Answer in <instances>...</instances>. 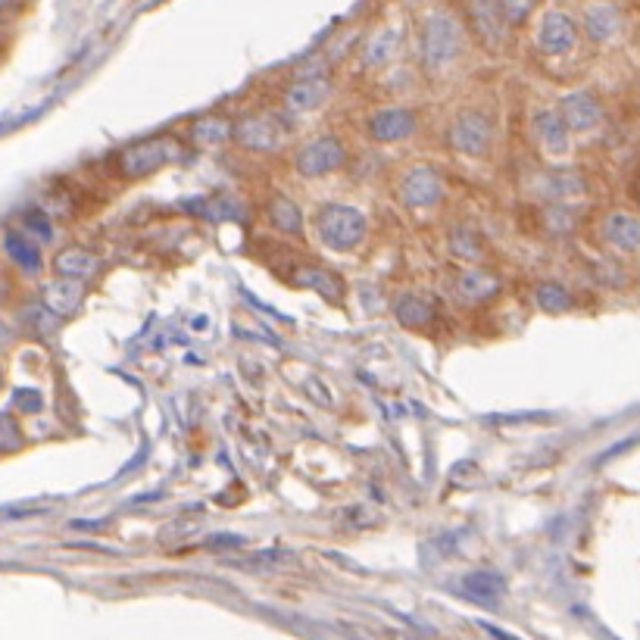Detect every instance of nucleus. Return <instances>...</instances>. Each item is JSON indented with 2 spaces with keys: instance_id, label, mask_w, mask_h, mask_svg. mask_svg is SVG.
I'll list each match as a JSON object with an SVG mask.
<instances>
[{
  "instance_id": "1a4fd4ad",
  "label": "nucleus",
  "mask_w": 640,
  "mask_h": 640,
  "mask_svg": "<svg viewBox=\"0 0 640 640\" xmlns=\"http://www.w3.org/2000/svg\"><path fill=\"white\" fill-rule=\"evenodd\" d=\"M416 128H419V116L406 107H388V110H381L369 119V135L378 144L406 141V138L416 135Z\"/></svg>"
},
{
  "instance_id": "c85d7f7f",
  "label": "nucleus",
  "mask_w": 640,
  "mask_h": 640,
  "mask_svg": "<svg viewBox=\"0 0 640 640\" xmlns=\"http://www.w3.org/2000/svg\"><path fill=\"white\" fill-rule=\"evenodd\" d=\"M537 4H541V0H500V16L509 25H519V22H525L534 13Z\"/></svg>"
},
{
  "instance_id": "393cba45",
  "label": "nucleus",
  "mask_w": 640,
  "mask_h": 640,
  "mask_svg": "<svg viewBox=\"0 0 640 640\" xmlns=\"http://www.w3.org/2000/svg\"><path fill=\"white\" fill-rule=\"evenodd\" d=\"M450 253L453 256H459V260H481V253H484V247H481V241H478V235L472 232V228H453L450 232Z\"/></svg>"
},
{
  "instance_id": "f8f14e48",
  "label": "nucleus",
  "mask_w": 640,
  "mask_h": 640,
  "mask_svg": "<svg viewBox=\"0 0 640 640\" xmlns=\"http://www.w3.org/2000/svg\"><path fill=\"white\" fill-rule=\"evenodd\" d=\"M328 94H331V82L325 79V75H306V79L294 82L285 91V107L294 113H310V110H319L325 104Z\"/></svg>"
},
{
  "instance_id": "2eb2a0df",
  "label": "nucleus",
  "mask_w": 640,
  "mask_h": 640,
  "mask_svg": "<svg viewBox=\"0 0 640 640\" xmlns=\"http://www.w3.org/2000/svg\"><path fill=\"white\" fill-rule=\"evenodd\" d=\"M54 269L60 278H72V281H79V278H91L97 275L100 269V260L85 250V247H63L57 256H54Z\"/></svg>"
},
{
  "instance_id": "6ab92c4d",
  "label": "nucleus",
  "mask_w": 640,
  "mask_h": 640,
  "mask_svg": "<svg viewBox=\"0 0 640 640\" xmlns=\"http://www.w3.org/2000/svg\"><path fill=\"white\" fill-rule=\"evenodd\" d=\"M497 288H500V281L491 272L463 269L456 275V294H459V300H466V303H478L484 297H491Z\"/></svg>"
},
{
  "instance_id": "a878e982",
  "label": "nucleus",
  "mask_w": 640,
  "mask_h": 640,
  "mask_svg": "<svg viewBox=\"0 0 640 640\" xmlns=\"http://www.w3.org/2000/svg\"><path fill=\"white\" fill-rule=\"evenodd\" d=\"M544 194H553V197H578L584 194V178L575 175V172H553L544 178Z\"/></svg>"
},
{
  "instance_id": "aec40b11",
  "label": "nucleus",
  "mask_w": 640,
  "mask_h": 640,
  "mask_svg": "<svg viewBox=\"0 0 640 640\" xmlns=\"http://www.w3.org/2000/svg\"><path fill=\"white\" fill-rule=\"evenodd\" d=\"M397 44H400V35H397V29H378L369 41H366V47H363V66L366 69H381V66H388L391 63V57L397 54Z\"/></svg>"
},
{
  "instance_id": "cd10ccee",
  "label": "nucleus",
  "mask_w": 640,
  "mask_h": 640,
  "mask_svg": "<svg viewBox=\"0 0 640 640\" xmlns=\"http://www.w3.org/2000/svg\"><path fill=\"white\" fill-rule=\"evenodd\" d=\"M22 447V428L10 413H0V453H13Z\"/></svg>"
},
{
  "instance_id": "dca6fc26",
  "label": "nucleus",
  "mask_w": 640,
  "mask_h": 640,
  "mask_svg": "<svg viewBox=\"0 0 640 640\" xmlns=\"http://www.w3.org/2000/svg\"><path fill=\"white\" fill-rule=\"evenodd\" d=\"M584 29L591 41H612L622 32V13L609 4H597V7H587L584 13Z\"/></svg>"
},
{
  "instance_id": "f03ea898",
  "label": "nucleus",
  "mask_w": 640,
  "mask_h": 640,
  "mask_svg": "<svg viewBox=\"0 0 640 640\" xmlns=\"http://www.w3.org/2000/svg\"><path fill=\"white\" fill-rule=\"evenodd\" d=\"M463 50V25L450 13H431L422 25V63L428 69L450 66Z\"/></svg>"
},
{
  "instance_id": "bb28decb",
  "label": "nucleus",
  "mask_w": 640,
  "mask_h": 640,
  "mask_svg": "<svg viewBox=\"0 0 640 640\" xmlns=\"http://www.w3.org/2000/svg\"><path fill=\"white\" fill-rule=\"evenodd\" d=\"M297 281H303L306 288H319L325 297H335V294H338V278L328 275V272H322V269H303V272L297 275Z\"/></svg>"
},
{
  "instance_id": "423d86ee",
  "label": "nucleus",
  "mask_w": 640,
  "mask_h": 640,
  "mask_svg": "<svg viewBox=\"0 0 640 640\" xmlns=\"http://www.w3.org/2000/svg\"><path fill=\"white\" fill-rule=\"evenodd\" d=\"M400 200L409 210H428L444 200V178L431 166H413L400 178Z\"/></svg>"
},
{
  "instance_id": "2f4dec72",
  "label": "nucleus",
  "mask_w": 640,
  "mask_h": 640,
  "mask_svg": "<svg viewBox=\"0 0 640 640\" xmlns=\"http://www.w3.org/2000/svg\"><path fill=\"white\" fill-rule=\"evenodd\" d=\"M13 338H16V331H13L4 319H0V350L10 347V344H13Z\"/></svg>"
},
{
  "instance_id": "9d476101",
  "label": "nucleus",
  "mask_w": 640,
  "mask_h": 640,
  "mask_svg": "<svg viewBox=\"0 0 640 640\" xmlns=\"http://www.w3.org/2000/svg\"><path fill=\"white\" fill-rule=\"evenodd\" d=\"M575 41H578V25L566 13H547L541 29H537V47L550 57L569 54V50L575 47Z\"/></svg>"
},
{
  "instance_id": "473e14b6",
  "label": "nucleus",
  "mask_w": 640,
  "mask_h": 640,
  "mask_svg": "<svg viewBox=\"0 0 640 640\" xmlns=\"http://www.w3.org/2000/svg\"><path fill=\"white\" fill-rule=\"evenodd\" d=\"M0 384H4V369H0Z\"/></svg>"
},
{
  "instance_id": "5701e85b",
  "label": "nucleus",
  "mask_w": 640,
  "mask_h": 640,
  "mask_svg": "<svg viewBox=\"0 0 640 640\" xmlns=\"http://www.w3.org/2000/svg\"><path fill=\"white\" fill-rule=\"evenodd\" d=\"M191 135H194V141H197V144L213 147V144H222V141L232 138V125H228L222 116H203V119H197V122H194Z\"/></svg>"
},
{
  "instance_id": "412c9836",
  "label": "nucleus",
  "mask_w": 640,
  "mask_h": 640,
  "mask_svg": "<svg viewBox=\"0 0 640 640\" xmlns=\"http://www.w3.org/2000/svg\"><path fill=\"white\" fill-rule=\"evenodd\" d=\"M269 222L281 235H303V213L291 197H275L269 203Z\"/></svg>"
},
{
  "instance_id": "f3484780",
  "label": "nucleus",
  "mask_w": 640,
  "mask_h": 640,
  "mask_svg": "<svg viewBox=\"0 0 640 640\" xmlns=\"http://www.w3.org/2000/svg\"><path fill=\"white\" fill-rule=\"evenodd\" d=\"M534 135H537V141H541V147L550 150V153H566L569 150V128L562 125L556 110L534 113Z\"/></svg>"
},
{
  "instance_id": "6e6552de",
  "label": "nucleus",
  "mask_w": 640,
  "mask_h": 640,
  "mask_svg": "<svg viewBox=\"0 0 640 640\" xmlns=\"http://www.w3.org/2000/svg\"><path fill=\"white\" fill-rule=\"evenodd\" d=\"M556 113H559L562 125L569 128V135L572 132H591V128L600 125V119H603V107L591 91H575L569 97H562Z\"/></svg>"
},
{
  "instance_id": "c756f323",
  "label": "nucleus",
  "mask_w": 640,
  "mask_h": 640,
  "mask_svg": "<svg viewBox=\"0 0 640 640\" xmlns=\"http://www.w3.org/2000/svg\"><path fill=\"white\" fill-rule=\"evenodd\" d=\"M22 225H25L22 232L29 235L32 241H35V238H41V241H50V238H54V228H50V222H47V216H44L41 210H29V213H25Z\"/></svg>"
},
{
  "instance_id": "9b49d317",
  "label": "nucleus",
  "mask_w": 640,
  "mask_h": 640,
  "mask_svg": "<svg viewBox=\"0 0 640 640\" xmlns=\"http://www.w3.org/2000/svg\"><path fill=\"white\" fill-rule=\"evenodd\" d=\"M600 232H603V241L612 250H619L625 256H634L637 247H640V222H637V216H631L625 210L609 213L603 219V225H600Z\"/></svg>"
},
{
  "instance_id": "b1692460",
  "label": "nucleus",
  "mask_w": 640,
  "mask_h": 640,
  "mask_svg": "<svg viewBox=\"0 0 640 640\" xmlns=\"http://www.w3.org/2000/svg\"><path fill=\"white\" fill-rule=\"evenodd\" d=\"M534 303L547 313H566L572 306V294L562 288L559 281H544V285H537L534 291Z\"/></svg>"
},
{
  "instance_id": "4468645a",
  "label": "nucleus",
  "mask_w": 640,
  "mask_h": 640,
  "mask_svg": "<svg viewBox=\"0 0 640 640\" xmlns=\"http://www.w3.org/2000/svg\"><path fill=\"white\" fill-rule=\"evenodd\" d=\"M82 297H85V288L79 285V281L60 278V281H54V285L44 288V310L54 313L57 319L60 316H72L75 310H79Z\"/></svg>"
},
{
  "instance_id": "7c9ffc66",
  "label": "nucleus",
  "mask_w": 640,
  "mask_h": 640,
  "mask_svg": "<svg viewBox=\"0 0 640 640\" xmlns=\"http://www.w3.org/2000/svg\"><path fill=\"white\" fill-rule=\"evenodd\" d=\"M13 403L22 409V413H38L44 400H41V394H38V391H25V388H22V391H16V394H13Z\"/></svg>"
},
{
  "instance_id": "f257e3e1",
  "label": "nucleus",
  "mask_w": 640,
  "mask_h": 640,
  "mask_svg": "<svg viewBox=\"0 0 640 640\" xmlns=\"http://www.w3.org/2000/svg\"><path fill=\"white\" fill-rule=\"evenodd\" d=\"M316 235L328 250L347 253L366 238V216L347 203H328L316 213Z\"/></svg>"
},
{
  "instance_id": "20e7f679",
  "label": "nucleus",
  "mask_w": 640,
  "mask_h": 640,
  "mask_svg": "<svg viewBox=\"0 0 640 640\" xmlns=\"http://www.w3.org/2000/svg\"><path fill=\"white\" fill-rule=\"evenodd\" d=\"M494 141V122L484 113H463L456 116L447 128V144L456 153H466V157H484L491 150Z\"/></svg>"
},
{
  "instance_id": "7ed1b4c3",
  "label": "nucleus",
  "mask_w": 640,
  "mask_h": 640,
  "mask_svg": "<svg viewBox=\"0 0 640 640\" xmlns=\"http://www.w3.org/2000/svg\"><path fill=\"white\" fill-rule=\"evenodd\" d=\"M175 157H178V144L172 138H163V135L147 138L119 153V172L125 178H144L150 172L163 169L166 163H172Z\"/></svg>"
},
{
  "instance_id": "39448f33",
  "label": "nucleus",
  "mask_w": 640,
  "mask_h": 640,
  "mask_svg": "<svg viewBox=\"0 0 640 640\" xmlns=\"http://www.w3.org/2000/svg\"><path fill=\"white\" fill-rule=\"evenodd\" d=\"M347 160V150L338 138L331 135H322V138H313L306 141L297 153H294V169L303 175V178H322L328 172L341 169Z\"/></svg>"
},
{
  "instance_id": "ddd939ff",
  "label": "nucleus",
  "mask_w": 640,
  "mask_h": 640,
  "mask_svg": "<svg viewBox=\"0 0 640 640\" xmlns=\"http://www.w3.org/2000/svg\"><path fill=\"white\" fill-rule=\"evenodd\" d=\"M463 594L481 606H497L506 594V581H503V575H497L491 569H478L463 578Z\"/></svg>"
},
{
  "instance_id": "0eeeda50",
  "label": "nucleus",
  "mask_w": 640,
  "mask_h": 640,
  "mask_svg": "<svg viewBox=\"0 0 640 640\" xmlns=\"http://www.w3.org/2000/svg\"><path fill=\"white\" fill-rule=\"evenodd\" d=\"M232 138L244 150L266 153V150H275L281 141V122L266 113H253V116H244L238 125H232Z\"/></svg>"
},
{
  "instance_id": "a211bd4d",
  "label": "nucleus",
  "mask_w": 640,
  "mask_h": 640,
  "mask_svg": "<svg viewBox=\"0 0 640 640\" xmlns=\"http://www.w3.org/2000/svg\"><path fill=\"white\" fill-rule=\"evenodd\" d=\"M4 250L19 269H25V272L41 269V250L29 235L22 232V228H10V232L4 235Z\"/></svg>"
},
{
  "instance_id": "4be33fe9",
  "label": "nucleus",
  "mask_w": 640,
  "mask_h": 640,
  "mask_svg": "<svg viewBox=\"0 0 640 640\" xmlns=\"http://www.w3.org/2000/svg\"><path fill=\"white\" fill-rule=\"evenodd\" d=\"M394 316L406 328H422L431 322V303L419 294H400L394 303Z\"/></svg>"
}]
</instances>
